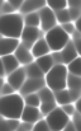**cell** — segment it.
<instances>
[{
  "mask_svg": "<svg viewBox=\"0 0 81 131\" xmlns=\"http://www.w3.org/2000/svg\"><path fill=\"white\" fill-rule=\"evenodd\" d=\"M46 5L53 12H57L67 8V0H46Z\"/></svg>",
  "mask_w": 81,
  "mask_h": 131,
  "instance_id": "484cf974",
  "label": "cell"
},
{
  "mask_svg": "<svg viewBox=\"0 0 81 131\" xmlns=\"http://www.w3.org/2000/svg\"><path fill=\"white\" fill-rule=\"evenodd\" d=\"M55 14H56V20H57V23L65 24V23L71 22V18H70V14H69V9H67V8L61 9V10H57V12H55Z\"/></svg>",
  "mask_w": 81,
  "mask_h": 131,
  "instance_id": "4316f807",
  "label": "cell"
},
{
  "mask_svg": "<svg viewBox=\"0 0 81 131\" xmlns=\"http://www.w3.org/2000/svg\"><path fill=\"white\" fill-rule=\"evenodd\" d=\"M80 77H75L71 74H67V79H66V89L67 90H75V92H80Z\"/></svg>",
  "mask_w": 81,
  "mask_h": 131,
  "instance_id": "7402d4cb",
  "label": "cell"
},
{
  "mask_svg": "<svg viewBox=\"0 0 81 131\" xmlns=\"http://www.w3.org/2000/svg\"><path fill=\"white\" fill-rule=\"evenodd\" d=\"M20 68L19 61L17 60V57L14 55H8V56H3L1 57V70H3V79H6V77L9 74H11L13 71L18 70Z\"/></svg>",
  "mask_w": 81,
  "mask_h": 131,
  "instance_id": "9c48e42d",
  "label": "cell"
},
{
  "mask_svg": "<svg viewBox=\"0 0 81 131\" xmlns=\"http://www.w3.org/2000/svg\"><path fill=\"white\" fill-rule=\"evenodd\" d=\"M60 52H61V57H62L63 65H65V64L67 65V64H70L72 60H75L76 57H79V52H77L76 47L74 46L71 40L69 41V43L63 47V50L60 51Z\"/></svg>",
  "mask_w": 81,
  "mask_h": 131,
  "instance_id": "5bb4252c",
  "label": "cell"
},
{
  "mask_svg": "<svg viewBox=\"0 0 81 131\" xmlns=\"http://www.w3.org/2000/svg\"><path fill=\"white\" fill-rule=\"evenodd\" d=\"M34 62L37 64V66L42 70V73H43L44 75H46V74H47V73L55 66L51 53H49V55H46V56H42V57H39V59H36Z\"/></svg>",
  "mask_w": 81,
  "mask_h": 131,
  "instance_id": "e0dca14e",
  "label": "cell"
},
{
  "mask_svg": "<svg viewBox=\"0 0 81 131\" xmlns=\"http://www.w3.org/2000/svg\"><path fill=\"white\" fill-rule=\"evenodd\" d=\"M31 52H32V55H33L34 60H36V59H39V57H42V56L49 55L51 50H49L48 45H47V42H46L44 37H43V38L40 37L39 40L33 45V47H32Z\"/></svg>",
  "mask_w": 81,
  "mask_h": 131,
  "instance_id": "9a60e30c",
  "label": "cell"
},
{
  "mask_svg": "<svg viewBox=\"0 0 81 131\" xmlns=\"http://www.w3.org/2000/svg\"><path fill=\"white\" fill-rule=\"evenodd\" d=\"M23 99H24V104H25V106L39 108L40 99H39V97H38V94H37V93H32V94L24 95V97H23Z\"/></svg>",
  "mask_w": 81,
  "mask_h": 131,
  "instance_id": "d4e9b609",
  "label": "cell"
},
{
  "mask_svg": "<svg viewBox=\"0 0 81 131\" xmlns=\"http://www.w3.org/2000/svg\"><path fill=\"white\" fill-rule=\"evenodd\" d=\"M57 107V104H56V102H46V103H40L39 106V111L42 115H48V113H51L55 108Z\"/></svg>",
  "mask_w": 81,
  "mask_h": 131,
  "instance_id": "83f0119b",
  "label": "cell"
},
{
  "mask_svg": "<svg viewBox=\"0 0 81 131\" xmlns=\"http://www.w3.org/2000/svg\"><path fill=\"white\" fill-rule=\"evenodd\" d=\"M79 6H80V0H67V8L79 9Z\"/></svg>",
  "mask_w": 81,
  "mask_h": 131,
  "instance_id": "8d00e7d4",
  "label": "cell"
},
{
  "mask_svg": "<svg viewBox=\"0 0 81 131\" xmlns=\"http://www.w3.org/2000/svg\"><path fill=\"white\" fill-rule=\"evenodd\" d=\"M44 40H46V42L52 52H60L69 43L70 36L61 28V26H56L55 28L46 32Z\"/></svg>",
  "mask_w": 81,
  "mask_h": 131,
  "instance_id": "277c9868",
  "label": "cell"
},
{
  "mask_svg": "<svg viewBox=\"0 0 81 131\" xmlns=\"http://www.w3.org/2000/svg\"><path fill=\"white\" fill-rule=\"evenodd\" d=\"M67 73L75 77H80L81 75V60L80 57H76L75 60H72L70 64L66 65Z\"/></svg>",
  "mask_w": 81,
  "mask_h": 131,
  "instance_id": "603a6c76",
  "label": "cell"
},
{
  "mask_svg": "<svg viewBox=\"0 0 81 131\" xmlns=\"http://www.w3.org/2000/svg\"><path fill=\"white\" fill-rule=\"evenodd\" d=\"M24 27L25 26H24V20H23L22 14H18V13L1 14V18H0L1 37L19 40L22 37Z\"/></svg>",
  "mask_w": 81,
  "mask_h": 131,
  "instance_id": "7a4b0ae2",
  "label": "cell"
},
{
  "mask_svg": "<svg viewBox=\"0 0 81 131\" xmlns=\"http://www.w3.org/2000/svg\"><path fill=\"white\" fill-rule=\"evenodd\" d=\"M17 131H24V130H23V129H20V127H19V129H18V130H17Z\"/></svg>",
  "mask_w": 81,
  "mask_h": 131,
  "instance_id": "f35d334b",
  "label": "cell"
},
{
  "mask_svg": "<svg viewBox=\"0 0 81 131\" xmlns=\"http://www.w3.org/2000/svg\"><path fill=\"white\" fill-rule=\"evenodd\" d=\"M39 14V19H40V29L44 32H48L49 29L55 28L57 26V20H56V14L55 12L48 8L47 5L43 6L38 12Z\"/></svg>",
  "mask_w": 81,
  "mask_h": 131,
  "instance_id": "8992f818",
  "label": "cell"
},
{
  "mask_svg": "<svg viewBox=\"0 0 81 131\" xmlns=\"http://www.w3.org/2000/svg\"><path fill=\"white\" fill-rule=\"evenodd\" d=\"M44 120L51 131H62L70 122V117L63 113L61 107H56L51 113L46 116Z\"/></svg>",
  "mask_w": 81,
  "mask_h": 131,
  "instance_id": "5b68a950",
  "label": "cell"
},
{
  "mask_svg": "<svg viewBox=\"0 0 81 131\" xmlns=\"http://www.w3.org/2000/svg\"><path fill=\"white\" fill-rule=\"evenodd\" d=\"M61 28H62L69 36H72V35L75 33V31H76V28H75V23H72V22H69V23H65V24H61Z\"/></svg>",
  "mask_w": 81,
  "mask_h": 131,
  "instance_id": "1f68e13d",
  "label": "cell"
},
{
  "mask_svg": "<svg viewBox=\"0 0 81 131\" xmlns=\"http://www.w3.org/2000/svg\"><path fill=\"white\" fill-rule=\"evenodd\" d=\"M40 38V29L36 28V27H24L23 33H22V42L20 43L23 46H25L27 48L32 50L33 45L36 43L38 40Z\"/></svg>",
  "mask_w": 81,
  "mask_h": 131,
  "instance_id": "52a82bcc",
  "label": "cell"
},
{
  "mask_svg": "<svg viewBox=\"0 0 81 131\" xmlns=\"http://www.w3.org/2000/svg\"><path fill=\"white\" fill-rule=\"evenodd\" d=\"M14 56L17 57V60L19 61L20 65H25V66H27V65L34 62V57H33L31 50L27 48L25 46H23L22 43L19 45V47H18L17 51L14 52Z\"/></svg>",
  "mask_w": 81,
  "mask_h": 131,
  "instance_id": "4fadbf2b",
  "label": "cell"
},
{
  "mask_svg": "<svg viewBox=\"0 0 81 131\" xmlns=\"http://www.w3.org/2000/svg\"><path fill=\"white\" fill-rule=\"evenodd\" d=\"M15 10H20V8H22V5L24 4V1L25 0H6Z\"/></svg>",
  "mask_w": 81,
  "mask_h": 131,
  "instance_id": "d590c367",
  "label": "cell"
},
{
  "mask_svg": "<svg viewBox=\"0 0 81 131\" xmlns=\"http://www.w3.org/2000/svg\"><path fill=\"white\" fill-rule=\"evenodd\" d=\"M67 69L66 65H55L46 75L44 83L46 87L49 88L53 93L58 90L66 89V79H67Z\"/></svg>",
  "mask_w": 81,
  "mask_h": 131,
  "instance_id": "3957f363",
  "label": "cell"
},
{
  "mask_svg": "<svg viewBox=\"0 0 81 131\" xmlns=\"http://www.w3.org/2000/svg\"><path fill=\"white\" fill-rule=\"evenodd\" d=\"M43 6H46V0H25L20 8V12L29 14V13H34L37 10L39 12Z\"/></svg>",
  "mask_w": 81,
  "mask_h": 131,
  "instance_id": "2e32d148",
  "label": "cell"
},
{
  "mask_svg": "<svg viewBox=\"0 0 81 131\" xmlns=\"http://www.w3.org/2000/svg\"><path fill=\"white\" fill-rule=\"evenodd\" d=\"M20 126V122L18 120H9L1 117V125H0V131H17Z\"/></svg>",
  "mask_w": 81,
  "mask_h": 131,
  "instance_id": "44dd1931",
  "label": "cell"
},
{
  "mask_svg": "<svg viewBox=\"0 0 81 131\" xmlns=\"http://www.w3.org/2000/svg\"><path fill=\"white\" fill-rule=\"evenodd\" d=\"M40 99V103H46V102H55V93L47 87H43L39 92L37 93Z\"/></svg>",
  "mask_w": 81,
  "mask_h": 131,
  "instance_id": "cb8c5ba5",
  "label": "cell"
},
{
  "mask_svg": "<svg viewBox=\"0 0 81 131\" xmlns=\"http://www.w3.org/2000/svg\"><path fill=\"white\" fill-rule=\"evenodd\" d=\"M11 87L14 88V90H20L23 84L25 83L27 80V73H25V69L24 68H19L18 70L13 71L11 74H9L5 79Z\"/></svg>",
  "mask_w": 81,
  "mask_h": 131,
  "instance_id": "ba28073f",
  "label": "cell"
},
{
  "mask_svg": "<svg viewBox=\"0 0 81 131\" xmlns=\"http://www.w3.org/2000/svg\"><path fill=\"white\" fill-rule=\"evenodd\" d=\"M51 56H52V60H53L55 65H63L62 57H61V52H52Z\"/></svg>",
  "mask_w": 81,
  "mask_h": 131,
  "instance_id": "e575fe53",
  "label": "cell"
},
{
  "mask_svg": "<svg viewBox=\"0 0 81 131\" xmlns=\"http://www.w3.org/2000/svg\"><path fill=\"white\" fill-rule=\"evenodd\" d=\"M24 99L22 94L14 93L10 95H3L0 98V112L1 117L9 120H20L24 111Z\"/></svg>",
  "mask_w": 81,
  "mask_h": 131,
  "instance_id": "6da1fadb",
  "label": "cell"
},
{
  "mask_svg": "<svg viewBox=\"0 0 81 131\" xmlns=\"http://www.w3.org/2000/svg\"><path fill=\"white\" fill-rule=\"evenodd\" d=\"M43 87H46L44 79H29V78H27L25 83L23 84V87L19 92L22 93V97H23V95H28L32 93H38Z\"/></svg>",
  "mask_w": 81,
  "mask_h": 131,
  "instance_id": "30bf717a",
  "label": "cell"
},
{
  "mask_svg": "<svg viewBox=\"0 0 81 131\" xmlns=\"http://www.w3.org/2000/svg\"><path fill=\"white\" fill-rule=\"evenodd\" d=\"M62 131H76V129H75V126L72 125V122H71V120H70V122L67 124V126L63 129Z\"/></svg>",
  "mask_w": 81,
  "mask_h": 131,
  "instance_id": "74e56055",
  "label": "cell"
},
{
  "mask_svg": "<svg viewBox=\"0 0 81 131\" xmlns=\"http://www.w3.org/2000/svg\"><path fill=\"white\" fill-rule=\"evenodd\" d=\"M69 9V14H70V18H71V22H76L79 20V15H80V9H76V8H67Z\"/></svg>",
  "mask_w": 81,
  "mask_h": 131,
  "instance_id": "836d02e7",
  "label": "cell"
},
{
  "mask_svg": "<svg viewBox=\"0 0 81 131\" xmlns=\"http://www.w3.org/2000/svg\"><path fill=\"white\" fill-rule=\"evenodd\" d=\"M20 120H22V122H27V124L34 125V124H37L39 120H42V113H40L39 108L25 106Z\"/></svg>",
  "mask_w": 81,
  "mask_h": 131,
  "instance_id": "7c38bea8",
  "label": "cell"
},
{
  "mask_svg": "<svg viewBox=\"0 0 81 131\" xmlns=\"http://www.w3.org/2000/svg\"><path fill=\"white\" fill-rule=\"evenodd\" d=\"M1 12H3V14H13V13H15V9L5 0L4 3H3V8H1Z\"/></svg>",
  "mask_w": 81,
  "mask_h": 131,
  "instance_id": "d6a6232c",
  "label": "cell"
},
{
  "mask_svg": "<svg viewBox=\"0 0 81 131\" xmlns=\"http://www.w3.org/2000/svg\"><path fill=\"white\" fill-rule=\"evenodd\" d=\"M24 69H25V73H27V78H29V79H44V74L37 66L36 62L27 65Z\"/></svg>",
  "mask_w": 81,
  "mask_h": 131,
  "instance_id": "ac0fdd59",
  "label": "cell"
},
{
  "mask_svg": "<svg viewBox=\"0 0 81 131\" xmlns=\"http://www.w3.org/2000/svg\"><path fill=\"white\" fill-rule=\"evenodd\" d=\"M14 93H15L14 88L11 87L6 80H4L3 82V85H1V97L3 95H10V94H14Z\"/></svg>",
  "mask_w": 81,
  "mask_h": 131,
  "instance_id": "f1b7e54d",
  "label": "cell"
},
{
  "mask_svg": "<svg viewBox=\"0 0 81 131\" xmlns=\"http://www.w3.org/2000/svg\"><path fill=\"white\" fill-rule=\"evenodd\" d=\"M23 20H24V26L25 27H36V28H39L40 27V19H39L38 12L25 14Z\"/></svg>",
  "mask_w": 81,
  "mask_h": 131,
  "instance_id": "ffe728a7",
  "label": "cell"
},
{
  "mask_svg": "<svg viewBox=\"0 0 81 131\" xmlns=\"http://www.w3.org/2000/svg\"><path fill=\"white\" fill-rule=\"evenodd\" d=\"M61 110L63 111V113L65 115H67L70 118L74 116V113L76 112V110H75V104L74 103H70V104H65V106H62L61 107Z\"/></svg>",
  "mask_w": 81,
  "mask_h": 131,
  "instance_id": "4dcf8cb0",
  "label": "cell"
},
{
  "mask_svg": "<svg viewBox=\"0 0 81 131\" xmlns=\"http://www.w3.org/2000/svg\"><path fill=\"white\" fill-rule=\"evenodd\" d=\"M55 102H56V104H60L61 107L65 106V104H70V103H72L71 97H70V92H69L67 89L55 92Z\"/></svg>",
  "mask_w": 81,
  "mask_h": 131,
  "instance_id": "d6986e66",
  "label": "cell"
},
{
  "mask_svg": "<svg viewBox=\"0 0 81 131\" xmlns=\"http://www.w3.org/2000/svg\"><path fill=\"white\" fill-rule=\"evenodd\" d=\"M19 40L17 38H8V37H1L0 41V55L8 56V55H14L17 48L19 47Z\"/></svg>",
  "mask_w": 81,
  "mask_h": 131,
  "instance_id": "8fae6325",
  "label": "cell"
},
{
  "mask_svg": "<svg viewBox=\"0 0 81 131\" xmlns=\"http://www.w3.org/2000/svg\"><path fill=\"white\" fill-rule=\"evenodd\" d=\"M32 131H51V130H49V127H48L46 120L42 118V120H39L37 124L33 125V130Z\"/></svg>",
  "mask_w": 81,
  "mask_h": 131,
  "instance_id": "f546056e",
  "label": "cell"
}]
</instances>
